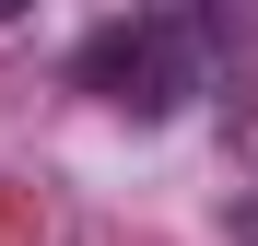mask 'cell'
Wrapping results in <instances>:
<instances>
[{
  "label": "cell",
  "instance_id": "obj_3",
  "mask_svg": "<svg viewBox=\"0 0 258 246\" xmlns=\"http://www.w3.org/2000/svg\"><path fill=\"white\" fill-rule=\"evenodd\" d=\"M24 12H35V0H0V24H24Z\"/></svg>",
  "mask_w": 258,
  "mask_h": 246
},
{
  "label": "cell",
  "instance_id": "obj_2",
  "mask_svg": "<svg viewBox=\"0 0 258 246\" xmlns=\"http://www.w3.org/2000/svg\"><path fill=\"white\" fill-rule=\"evenodd\" d=\"M235 246H258V188H246V199H235Z\"/></svg>",
  "mask_w": 258,
  "mask_h": 246
},
{
  "label": "cell",
  "instance_id": "obj_1",
  "mask_svg": "<svg viewBox=\"0 0 258 246\" xmlns=\"http://www.w3.org/2000/svg\"><path fill=\"white\" fill-rule=\"evenodd\" d=\"M82 94L117 106V117H176L200 94V24H164V12H129L82 47Z\"/></svg>",
  "mask_w": 258,
  "mask_h": 246
}]
</instances>
